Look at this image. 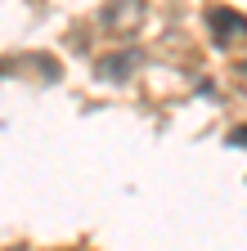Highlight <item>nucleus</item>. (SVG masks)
Wrapping results in <instances>:
<instances>
[{
  "label": "nucleus",
  "instance_id": "obj_1",
  "mask_svg": "<svg viewBox=\"0 0 247 251\" xmlns=\"http://www.w3.org/2000/svg\"><path fill=\"white\" fill-rule=\"evenodd\" d=\"M144 18V0H112L104 9V23H117V31H135Z\"/></svg>",
  "mask_w": 247,
  "mask_h": 251
},
{
  "label": "nucleus",
  "instance_id": "obj_2",
  "mask_svg": "<svg viewBox=\"0 0 247 251\" xmlns=\"http://www.w3.org/2000/svg\"><path fill=\"white\" fill-rule=\"evenodd\" d=\"M211 27H216V36H220V41H234V36H243V31H247V23H243L238 14H225V9L211 14Z\"/></svg>",
  "mask_w": 247,
  "mask_h": 251
}]
</instances>
